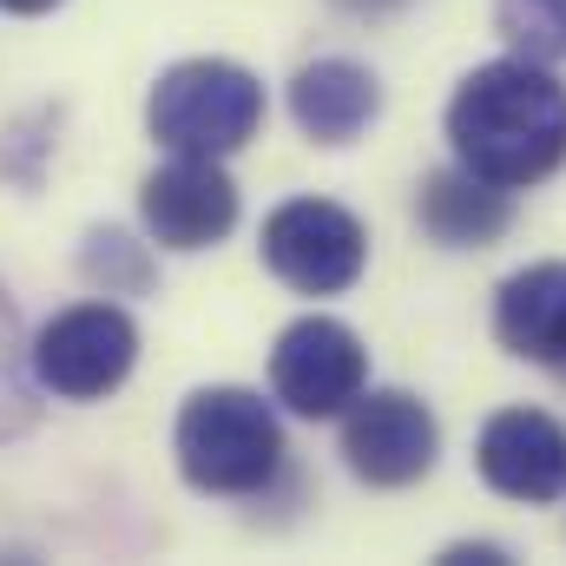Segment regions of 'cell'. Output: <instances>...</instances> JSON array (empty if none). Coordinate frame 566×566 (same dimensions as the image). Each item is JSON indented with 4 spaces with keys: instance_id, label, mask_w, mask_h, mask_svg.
Wrapping results in <instances>:
<instances>
[{
    "instance_id": "obj_1",
    "label": "cell",
    "mask_w": 566,
    "mask_h": 566,
    "mask_svg": "<svg viewBox=\"0 0 566 566\" xmlns=\"http://www.w3.org/2000/svg\"><path fill=\"white\" fill-rule=\"evenodd\" d=\"M448 151L488 185L527 191L566 165V86L521 53L474 66L448 99Z\"/></svg>"
},
{
    "instance_id": "obj_2",
    "label": "cell",
    "mask_w": 566,
    "mask_h": 566,
    "mask_svg": "<svg viewBox=\"0 0 566 566\" xmlns=\"http://www.w3.org/2000/svg\"><path fill=\"white\" fill-rule=\"evenodd\" d=\"M171 454L198 494H224V501L264 494L283 468V422L258 389L211 382V389L185 396L178 428H171Z\"/></svg>"
},
{
    "instance_id": "obj_3",
    "label": "cell",
    "mask_w": 566,
    "mask_h": 566,
    "mask_svg": "<svg viewBox=\"0 0 566 566\" xmlns=\"http://www.w3.org/2000/svg\"><path fill=\"white\" fill-rule=\"evenodd\" d=\"M258 126H264V80L218 53L165 66L145 93V133L185 158H231L258 139Z\"/></svg>"
},
{
    "instance_id": "obj_4",
    "label": "cell",
    "mask_w": 566,
    "mask_h": 566,
    "mask_svg": "<svg viewBox=\"0 0 566 566\" xmlns=\"http://www.w3.org/2000/svg\"><path fill=\"white\" fill-rule=\"evenodd\" d=\"M33 382L40 396H60V402H106L133 363H139V323L119 310V303H73L60 310L33 343Z\"/></svg>"
},
{
    "instance_id": "obj_5",
    "label": "cell",
    "mask_w": 566,
    "mask_h": 566,
    "mask_svg": "<svg viewBox=\"0 0 566 566\" xmlns=\"http://www.w3.org/2000/svg\"><path fill=\"white\" fill-rule=\"evenodd\" d=\"M264 271L303 296H343L369 271V231L356 211L329 205V198H290L264 218Z\"/></svg>"
},
{
    "instance_id": "obj_6",
    "label": "cell",
    "mask_w": 566,
    "mask_h": 566,
    "mask_svg": "<svg viewBox=\"0 0 566 566\" xmlns=\"http://www.w3.org/2000/svg\"><path fill=\"white\" fill-rule=\"evenodd\" d=\"M369 389V349L343 316H296L271 343V396L303 422L343 416Z\"/></svg>"
},
{
    "instance_id": "obj_7",
    "label": "cell",
    "mask_w": 566,
    "mask_h": 566,
    "mask_svg": "<svg viewBox=\"0 0 566 566\" xmlns=\"http://www.w3.org/2000/svg\"><path fill=\"white\" fill-rule=\"evenodd\" d=\"M441 454V422L409 389H363L343 409V468L363 488H416Z\"/></svg>"
},
{
    "instance_id": "obj_8",
    "label": "cell",
    "mask_w": 566,
    "mask_h": 566,
    "mask_svg": "<svg viewBox=\"0 0 566 566\" xmlns=\"http://www.w3.org/2000/svg\"><path fill=\"white\" fill-rule=\"evenodd\" d=\"M139 224L158 251H178V258L224 244L231 224H238V185H231L224 158H185V151H171L158 171H145Z\"/></svg>"
},
{
    "instance_id": "obj_9",
    "label": "cell",
    "mask_w": 566,
    "mask_h": 566,
    "mask_svg": "<svg viewBox=\"0 0 566 566\" xmlns=\"http://www.w3.org/2000/svg\"><path fill=\"white\" fill-rule=\"evenodd\" d=\"M474 468L501 501L554 507L566 501V422H554L547 409H501L481 422Z\"/></svg>"
},
{
    "instance_id": "obj_10",
    "label": "cell",
    "mask_w": 566,
    "mask_h": 566,
    "mask_svg": "<svg viewBox=\"0 0 566 566\" xmlns=\"http://www.w3.org/2000/svg\"><path fill=\"white\" fill-rule=\"evenodd\" d=\"M290 119L310 145H356L382 119V80L363 60H310L290 80Z\"/></svg>"
},
{
    "instance_id": "obj_11",
    "label": "cell",
    "mask_w": 566,
    "mask_h": 566,
    "mask_svg": "<svg viewBox=\"0 0 566 566\" xmlns=\"http://www.w3.org/2000/svg\"><path fill=\"white\" fill-rule=\"evenodd\" d=\"M416 224H422V238H434L441 251H488L514 224V191L474 178L468 165L428 171L422 191H416Z\"/></svg>"
},
{
    "instance_id": "obj_12",
    "label": "cell",
    "mask_w": 566,
    "mask_h": 566,
    "mask_svg": "<svg viewBox=\"0 0 566 566\" xmlns=\"http://www.w3.org/2000/svg\"><path fill=\"white\" fill-rule=\"evenodd\" d=\"M494 343L521 363L566 369V264H527L494 290Z\"/></svg>"
},
{
    "instance_id": "obj_13",
    "label": "cell",
    "mask_w": 566,
    "mask_h": 566,
    "mask_svg": "<svg viewBox=\"0 0 566 566\" xmlns=\"http://www.w3.org/2000/svg\"><path fill=\"white\" fill-rule=\"evenodd\" d=\"M80 277L93 283L99 296H145L158 283V264H151V244H139L133 231L93 224L80 238Z\"/></svg>"
},
{
    "instance_id": "obj_14",
    "label": "cell",
    "mask_w": 566,
    "mask_h": 566,
    "mask_svg": "<svg viewBox=\"0 0 566 566\" xmlns=\"http://www.w3.org/2000/svg\"><path fill=\"white\" fill-rule=\"evenodd\" d=\"M40 416V382H33V356H27V329H20V310L0 283V441L27 434Z\"/></svg>"
},
{
    "instance_id": "obj_15",
    "label": "cell",
    "mask_w": 566,
    "mask_h": 566,
    "mask_svg": "<svg viewBox=\"0 0 566 566\" xmlns=\"http://www.w3.org/2000/svg\"><path fill=\"white\" fill-rule=\"evenodd\" d=\"M494 33L534 66L566 60V0H494Z\"/></svg>"
},
{
    "instance_id": "obj_16",
    "label": "cell",
    "mask_w": 566,
    "mask_h": 566,
    "mask_svg": "<svg viewBox=\"0 0 566 566\" xmlns=\"http://www.w3.org/2000/svg\"><path fill=\"white\" fill-rule=\"evenodd\" d=\"M434 560H441V566H461V560H481V566H507V560H514V554H507L501 541H454V547H441Z\"/></svg>"
},
{
    "instance_id": "obj_17",
    "label": "cell",
    "mask_w": 566,
    "mask_h": 566,
    "mask_svg": "<svg viewBox=\"0 0 566 566\" xmlns=\"http://www.w3.org/2000/svg\"><path fill=\"white\" fill-rule=\"evenodd\" d=\"M53 7H66V0H0V13H20V20H33V13H53Z\"/></svg>"
},
{
    "instance_id": "obj_18",
    "label": "cell",
    "mask_w": 566,
    "mask_h": 566,
    "mask_svg": "<svg viewBox=\"0 0 566 566\" xmlns=\"http://www.w3.org/2000/svg\"><path fill=\"white\" fill-rule=\"evenodd\" d=\"M336 7H349V13H369V20H376V13H402L409 0H336Z\"/></svg>"
},
{
    "instance_id": "obj_19",
    "label": "cell",
    "mask_w": 566,
    "mask_h": 566,
    "mask_svg": "<svg viewBox=\"0 0 566 566\" xmlns=\"http://www.w3.org/2000/svg\"><path fill=\"white\" fill-rule=\"evenodd\" d=\"M560 376H566V369H560Z\"/></svg>"
}]
</instances>
